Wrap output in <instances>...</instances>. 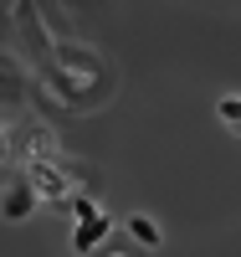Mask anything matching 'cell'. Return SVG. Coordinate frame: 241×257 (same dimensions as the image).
<instances>
[{
    "label": "cell",
    "instance_id": "6da1fadb",
    "mask_svg": "<svg viewBox=\"0 0 241 257\" xmlns=\"http://www.w3.org/2000/svg\"><path fill=\"white\" fill-rule=\"evenodd\" d=\"M215 113H221V123L231 128V134H241V98H236V93L221 98V108H215Z\"/></svg>",
    "mask_w": 241,
    "mask_h": 257
},
{
    "label": "cell",
    "instance_id": "7a4b0ae2",
    "mask_svg": "<svg viewBox=\"0 0 241 257\" xmlns=\"http://www.w3.org/2000/svg\"><path fill=\"white\" fill-rule=\"evenodd\" d=\"M128 231H134V237H139L144 247H159V226H154V221H144V216H134V221H128Z\"/></svg>",
    "mask_w": 241,
    "mask_h": 257
},
{
    "label": "cell",
    "instance_id": "277c9868",
    "mask_svg": "<svg viewBox=\"0 0 241 257\" xmlns=\"http://www.w3.org/2000/svg\"><path fill=\"white\" fill-rule=\"evenodd\" d=\"M98 237H103V221H87V226L77 231V252H82V247H93Z\"/></svg>",
    "mask_w": 241,
    "mask_h": 257
},
{
    "label": "cell",
    "instance_id": "3957f363",
    "mask_svg": "<svg viewBox=\"0 0 241 257\" xmlns=\"http://www.w3.org/2000/svg\"><path fill=\"white\" fill-rule=\"evenodd\" d=\"M26 206H31V196H26V190H16V196L6 201V216H11V221H21V216H26Z\"/></svg>",
    "mask_w": 241,
    "mask_h": 257
},
{
    "label": "cell",
    "instance_id": "5b68a950",
    "mask_svg": "<svg viewBox=\"0 0 241 257\" xmlns=\"http://www.w3.org/2000/svg\"><path fill=\"white\" fill-rule=\"evenodd\" d=\"M0 155H6V134H0Z\"/></svg>",
    "mask_w": 241,
    "mask_h": 257
}]
</instances>
